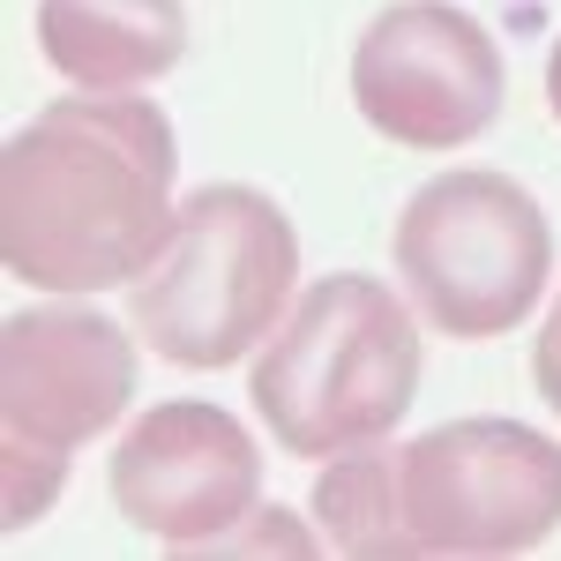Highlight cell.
<instances>
[{"label":"cell","mask_w":561,"mask_h":561,"mask_svg":"<svg viewBox=\"0 0 561 561\" xmlns=\"http://www.w3.org/2000/svg\"><path fill=\"white\" fill-rule=\"evenodd\" d=\"M180 142L165 105L128 90L53 98L0 150V262L38 293L135 285L173 240Z\"/></svg>","instance_id":"1"},{"label":"cell","mask_w":561,"mask_h":561,"mask_svg":"<svg viewBox=\"0 0 561 561\" xmlns=\"http://www.w3.org/2000/svg\"><path fill=\"white\" fill-rule=\"evenodd\" d=\"M420 307H404L382 277H314L277 337L255 359V412L285 442V457H345L389 442L420 397Z\"/></svg>","instance_id":"2"},{"label":"cell","mask_w":561,"mask_h":561,"mask_svg":"<svg viewBox=\"0 0 561 561\" xmlns=\"http://www.w3.org/2000/svg\"><path fill=\"white\" fill-rule=\"evenodd\" d=\"M300 285V232L262 187L210 180L180 203L165 255L128 285V322L173 367H232L277 337Z\"/></svg>","instance_id":"3"},{"label":"cell","mask_w":561,"mask_h":561,"mask_svg":"<svg viewBox=\"0 0 561 561\" xmlns=\"http://www.w3.org/2000/svg\"><path fill=\"white\" fill-rule=\"evenodd\" d=\"M389 262L427 330L457 345H486V337H510L539 307L554 277V225L524 180L465 165L427 180L404 203L389 232Z\"/></svg>","instance_id":"4"},{"label":"cell","mask_w":561,"mask_h":561,"mask_svg":"<svg viewBox=\"0 0 561 561\" xmlns=\"http://www.w3.org/2000/svg\"><path fill=\"white\" fill-rule=\"evenodd\" d=\"M135 397V345L98 307H23L0 330V524H38L68 457L98 442Z\"/></svg>","instance_id":"5"},{"label":"cell","mask_w":561,"mask_h":561,"mask_svg":"<svg viewBox=\"0 0 561 561\" xmlns=\"http://www.w3.org/2000/svg\"><path fill=\"white\" fill-rule=\"evenodd\" d=\"M397 561L531 554L561 531V442L524 420H449L389 449Z\"/></svg>","instance_id":"6"},{"label":"cell","mask_w":561,"mask_h":561,"mask_svg":"<svg viewBox=\"0 0 561 561\" xmlns=\"http://www.w3.org/2000/svg\"><path fill=\"white\" fill-rule=\"evenodd\" d=\"M502 45L449 0H397L352 45L359 121L404 150H465L502 121Z\"/></svg>","instance_id":"7"},{"label":"cell","mask_w":561,"mask_h":561,"mask_svg":"<svg viewBox=\"0 0 561 561\" xmlns=\"http://www.w3.org/2000/svg\"><path fill=\"white\" fill-rule=\"evenodd\" d=\"M105 479H113V510L142 539H158L173 554H195V547L232 539L240 524L255 517L262 449L225 404L165 397V404H150L121 434Z\"/></svg>","instance_id":"8"},{"label":"cell","mask_w":561,"mask_h":561,"mask_svg":"<svg viewBox=\"0 0 561 561\" xmlns=\"http://www.w3.org/2000/svg\"><path fill=\"white\" fill-rule=\"evenodd\" d=\"M38 53L76 90H142L187 53L180 0H38Z\"/></svg>","instance_id":"9"},{"label":"cell","mask_w":561,"mask_h":561,"mask_svg":"<svg viewBox=\"0 0 561 561\" xmlns=\"http://www.w3.org/2000/svg\"><path fill=\"white\" fill-rule=\"evenodd\" d=\"M531 382L547 397V412L561 420V300H554V314H547V330H539V345H531Z\"/></svg>","instance_id":"10"},{"label":"cell","mask_w":561,"mask_h":561,"mask_svg":"<svg viewBox=\"0 0 561 561\" xmlns=\"http://www.w3.org/2000/svg\"><path fill=\"white\" fill-rule=\"evenodd\" d=\"M547 105H554V121H561V38H554V53H547Z\"/></svg>","instance_id":"11"}]
</instances>
